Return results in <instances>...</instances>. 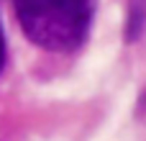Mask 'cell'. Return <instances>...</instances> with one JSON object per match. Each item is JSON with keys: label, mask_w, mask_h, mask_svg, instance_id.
I'll return each mask as SVG.
<instances>
[{"label": "cell", "mask_w": 146, "mask_h": 141, "mask_svg": "<svg viewBox=\"0 0 146 141\" xmlns=\"http://www.w3.org/2000/svg\"><path fill=\"white\" fill-rule=\"evenodd\" d=\"M21 31L46 51L80 49L95 18V0H10Z\"/></svg>", "instance_id": "obj_1"}, {"label": "cell", "mask_w": 146, "mask_h": 141, "mask_svg": "<svg viewBox=\"0 0 146 141\" xmlns=\"http://www.w3.org/2000/svg\"><path fill=\"white\" fill-rule=\"evenodd\" d=\"M146 28V0H128L126 13V41H136Z\"/></svg>", "instance_id": "obj_2"}, {"label": "cell", "mask_w": 146, "mask_h": 141, "mask_svg": "<svg viewBox=\"0 0 146 141\" xmlns=\"http://www.w3.org/2000/svg\"><path fill=\"white\" fill-rule=\"evenodd\" d=\"M5 64V36H3V26H0V69Z\"/></svg>", "instance_id": "obj_3"}]
</instances>
